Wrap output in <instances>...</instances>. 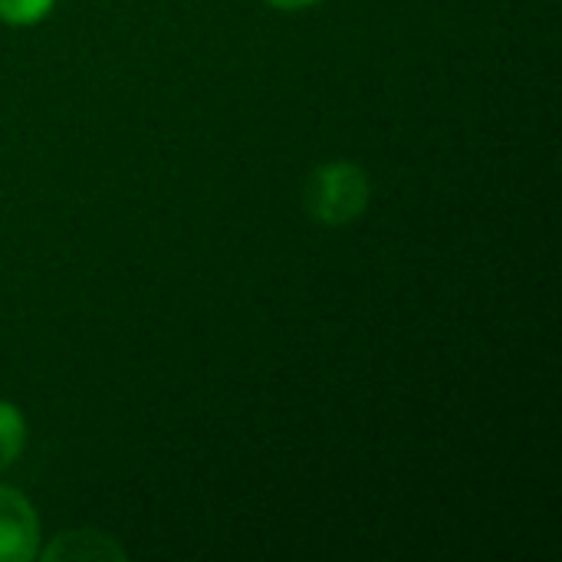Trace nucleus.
Here are the masks:
<instances>
[{"label":"nucleus","instance_id":"nucleus-1","mask_svg":"<svg viewBox=\"0 0 562 562\" xmlns=\"http://www.w3.org/2000/svg\"><path fill=\"white\" fill-rule=\"evenodd\" d=\"M369 175L356 161H326L306 181V211L326 227H346L369 207Z\"/></svg>","mask_w":562,"mask_h":562},{"label":"nucleus","instance_id":"nucleus-2","mask_svg":"<svg viewBox=\"0 0 562 562\" xmlns=\"http://www.w3.org/2000/svg\"><path fill=\"white\" fill-rule=\"evenodd\" d=\"M40 553V517L33 504L0 484V562H30Z\"/></svg>","mask_w":562,"mask_h":562},{"label":"nucleus","instance_id":"nucleus-3","mask_svg":"<svg viewBox=\"0 0 562 562\" xmlns=\"http://www.w3.org/2000/svg\"><path fill=\"white\" fill-rule=\"evenodd\" d=\"M36 557L43 562H125L128 560V550H125L115 537H105V533H99V530H69V533L53 537Z\"/></svg>","mask_w":562,"mask_h":562},{"label":"nucleus","instance_id":"nucleus-4","mask_svg":"<svg viewBox=\"0 0 562 562\" xmlns=\"http://www.w3.org/2000/svg\"><path fill=\"white\" fill-rule=\"evenodd\" d=\"M26 448V418L13 402L0 398V471L13 468Z\"/></svg>","mask_w":562,"mask_h":562},{"label":"nucleus","instance_id":"nucleus-5","mask_svg":"<svg viewBox=\"0 0 562 562\" xmlns=\"http://www.w3.org/2000/svg\"><path fill=\"white\" fill-rule=\"evenodd\" d=\"M56 0H0V23L10 26H33L53 13Z\"/></svg>","mask_w":562,"mask_h":562},{"label":"nucleus","instance_id":"nucleus-6","mask_svg":"<svg viewBox=\"0 0 562 562\" xmlns=\"http://www.w3.org/2000/svg\"><path fill=\"white\" fill-rule=\"evenodd\" d=\"M267 3L277 7V10H303V7H313L319 0H267Z\"/></svg>","mask_w":562,"mask_h":562}]
</instances>
